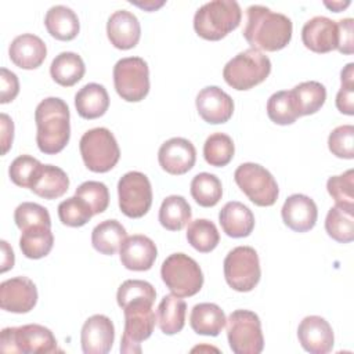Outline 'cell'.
Instances as JSON below:
<instances>
[{
  "label": "cell",
  "instance_id": "f6af8a7d",
  "mask_svg": "<svg viewBox=\"0 0 354 354\" xmlns=\"http://www.w3.org/2000/svg\"><path fill=\"white\" fill-rule=\"evenodd\" d=\"M76 196L82 198L88 203L94 214H100L106 210L109 205V191L104 183L100 181H84L75 192Z\"/></svg>",
  "mask_w": 354,
  "mask_h": 354
},
{
  "label": "cell",
  "instance_id": "681fc988",
  "mask_svg": "<svg viewBox=\"0 0 354 354\" xmlns=\"http://www.w3.org/2000/svg\"><path fill=\"white\" fill-rule=\"evenodd\" d=\"M337 29H339V43H337V51L342 54H353L354 51V19L353 18H344L337 21Z\"/></svg>",
  "mask_w": 354,
  "mask_h": 354
},
{
  "label": "cell",
  "instance_id": "4316f807",
  "mask_svg": "<svg viewBox=\"0 0 354 354\" xmlns=\"http://www.w3.org/2000/svg\"><path fill=\"white\" fill-rule=\"evenodd\" d=\"M225 322L224 311L214 303H199L191 310L189 325L198 335L217 336L225 326Z\"/></svg>",
  "mask_w": 354,
  "mask_h": 354
},
{
  "label": "cell",
  "instance_id": "8992f818",
  "mask_svg": "<svg viewBox=\"0 0 354 354\" xmlns=\"http://www.w3.org/2000/svg\"><path fill=\"white\" fill-rule=\"evenodd\" d=\"M160 277L169 290L178 297H191L203 285L199 264L185 253L170 254L160 267Z\"/></svg>",
  "mask_w": 354,
  "mask_h": 354
},
{
  "label": "cell",
  "instance_id": "30bf717a",
  "mask_svg": "<svg viewBox=\"0 0 354 354\" xmlns=\"http://www.w3.org/2000/svg\"><path fill=\"white\" fill-rule=\"evenodd\" d=\"M234 180L241 191L257 206H272L279 194L272 174L257 163H242L234 173Z\"/></svg>",
  "mask_w": 354,
  "mask_h": 354
},
{
  "label": "cell",
  "instance_id": "7bdbcfd3",
  "mask_svg": "<svg viewBox=\"0 0 354 354\" xmlns=\"http://www.w3.org/2000/svg\"><path fill=\"white\" fill-rule=\"evenodd\" d=\"M14 221L21 231L35 225L51 227L48 210L44 206L33 202H22L18 205L14 212Z\"/></svg>",
  "mask_w": 354,
  "mask_h": 354
},
{
  "label": "cell",
  "instance_id": "bcb514c9",
  "mask_svg": "<svg viewBox=\"0 0 354 354\" xmlns=\"http://www.w3.org/2000/svg\"><path fill=\"white\" fill-rule=\"evenodd\" d=\"M329 151L342 159L354 158V126L343 124L332 130L328 138Z\"/></svg>",
  "mask_w": 354,
  "mask_h": 354
},
{
  "label": "cell",
  "instance_id": "d590c367",
  "mask_svg": "<svg viewBox=\"0 0 354 354\" xmlns=\"http://www.w3.org/2000/svg\"><path fill=\"white\" fill-rule=\"evenodd\" d=\"M191 195L202 207H212L218 203L223 196L221 181L212 173H198L191 181Z\"/></svg>",
  "mask_w": 354,
  "mask_h": 354
},
{
  "label": "cell",
  "instance_id": "836d02e7",
  "mask_svg": "<svg viewBox=\"0 0 354 354\" xmlns=\"http://www.w3.org/2000/svg\"><path fill=\"white\" fill-rule=\"evenodd\" d=\"M192 212L184 196L170 195L163 199L159 209V223L169 231L183 230L191 220Z\"/></svg>",
  "mask_w": 354,
  "mask_h": 354
},
{
  "label": "cell",
  "instance_id": "7c38bea8",
  "mask_svg": "<svg viewBox=\"0 0 354 354\" xmlns=\"http://www.w3.org/2000/svg\"><path fill=\"white\" fill-rule=\"evenodd\" d=\"M116 93L127 102H138L149 93L148 64L140 57L119 59L113 66Z\"/></svg>",
  "mask_w": 354,
  "mask_h": 354
},
{
  "label": "cell",
  "instance_id": "5bb4252c",
  "mask_svg": "<svg viewBox=\"0 0 354 354\" xmlns=\"http://www.w3.org/2000/svg\"><path fill=\"white\" fill-rule=\"evenodd\" d=\"M37 303V289L28 277H14L0 283V306L4 311L25 314Z\"/></svg>",
  "mask_w": 354,
  "mask_h": 354
},
{
  "label": "cell",
  "instance_id": "4dcf8cb0",
  "mask_svg": "<svg viewBox=\"0 0 354 354\" xmlns=\"http://www.w3.org/2000/svg\"><path fill=\"white\" fill-rule=\"evenodd\" d=\"M86 66L80 55L72 51L59 53L50 65V75L59 86L71 87L84 75Z\"/></svg>",
  "mask_w": 354,
  "mask_h": 354
},
{
  "label": "cell",
  "instance_id": "d6a6232c",
  "mask_svg": "<svg viewBox=\"0 0 354 354\" xmlns=\"http://www.w3.org/2000/svg\"><path fill=\"white\" fill-rule=\"evenodd\" d=\"M54 245V235L51 227L35 225L22 231L19 238V248L22 254L28 259H41L50 253Z\"/></svg>",
  "mask_w": 354,
  "mask_h": 354
},
{
  "label": "cell",
  "instance_id": "5b68a950",
  "mask_svg": "<svg viewBox=\"0 0 354 354\" xmlns=\"http://www.w3.org/2000/svg\"><path fill=\"white\" fill-rule=\"evenodd\" d=\"M0 351L50 354L57 351V340L48 328L39 324L4 328L0 333Z\"/></svg>",
  "mask_w": 354,
  "mask_h": 354
},
{
  "label": "cell",
  "instance_id": "52a82bcc",
  "mask_svg": "<svg viewBox=\"0 0 354 354\" xmlns=\"http://www.w3.org/2000/svg\"><path fill=\"white\" fill-rule=\"evenodd\" d=\"M79 149L86 167L94 173L109 171L120 158L116 138L106 127L86 131L80 138Z\"/></svg>",
  "mask_w": 354,
  "mask_h": 354
},
{
  "label": "cell",
  "instance_id": "7a4b0ae2",
  "mask_svg": "<svg viewBox=\"0 0 354 354\" xmlns=\"http://www.w3.org/2000/svg\"><path fill=\"white\" fill-rule=\"evenodd\" d=\"M69 120V108L64 100L48 97L39 102L35 111L36 142L43 153L55 155L66 147L71 137Z\"/></svg>",
  "mask_w": 354,
  "mask_h": 354
},
{
  "label": "cell",
  "instance_id": "d4e9b609",
  "mask_svg": "<svg viewBox=\"0 0 354 354\" xmlns=\"http://www.w3.org/2000/svg\"><path fill=\"white\" fill-rule=\"evenodd\" d=\"M75 106L83 119H97L108 111V91L102 84L87 83L76 93Z\"/></svg>",
  "mask_w": 354,
  "mask_h": 354
},
{
  "label": "cell",
  "instance_id": "f907efd6",
  "mask_svg": "<svg viewBox=\"0 0 354 354\" xmlns=\"http://www.w3.org/2000/svg\"><path fill=\"white\" fill-rule=\"evenodd\" d=\"M0 123H1V152L6 155L8 149L12 145V138H14V123L12 119L7 113L0 115Z\"/></svg>",
  "mask_w": 354,
  "mask_h": 354
},
{
  "label": "cell",
  "instance_id": "ab89813d",
  "mask_svg": "<svg viewBox=\"0 0 354 354\" xmlns=\"http://www.w3.org/2000/svg\"><path fill=\"white\" fill-rule=\"evenodd\" d=\"M267 115L274 123L281 126L295 123L299 115L293 106L290 91L282 90L274 93L267 101Z\"/></svg>",
  "mask_w": 354,
  "mask_h": 354
},
{
  "label": "cell",
  "instance_id": "b9f144b4",
  "mask_svg": "<svg viewBox=\"0 0 354 354\" xmlns=\"http://www.w3.org/2000/svg\"><path fill=\"white\" fill-rule=\"evenodd\" d=\"M41 166L43 163H40L36 158L30 155H21L11 162L8 174L15 185L30 189Z\"/></svg>",
  "mask_w": 354,
  "mask_h": 354
},
{
  "label": "cell",
  "instance_id": "f1b7e54d",
  "mask_svg": "<svg viewBox=\"0 0 354 354\" xmlns=\"http://www.w3.org/2000/svg\"><path fill=\"white\" fill-rule=\"evenodd\" d=\"M289 91L299 118L315 113L321 109L326 100L325 86L315 80L303 82Z\"/></svg>",
  "mask_w": 354,
  "mask_h": 354
},
{
  "label": "cell",
  "instance_id": "f35d334b",
  "mask_svg": "<svg viewBox=\"0 0 354 354\" xmlns=\"http://www.w3.org/2000/svg\"><path fill=\"white\" fill-rule=\"evenodd\" d=\"M94 216L91 207L79 196H71L58 205V217L64 225L82 227Z\"/></svg>",
  "mask_w": 354,
  "mask_h": 354
},
{
  "label": "cell",
  "instance_id": "2e32d148",
  "mask_svg": "<svg viewBox=\"0 0 354 354\" xmlns=\"http://www.w3.org/2000/svg\"><path fill=\"white\" fill-rule=\"evenodd\" d=\"M113 340L115 326L106 315L95 314L84 321L80 332L84 354H106L111 351Z\"/></svg>",
  "mask_w": 354,
  "mask_h": 354
},
{
  "label": "cell",
  "instance_id": "3957f363",
  "mask_svg": "<svg viewBox=\"0 0 354 354\" xmlns=\"http://www.w3.org/2000/svg\"><path fill=\"white\" fill-rule=\"evenodd\" d=\"M241 7L234 0H213L199 7L194 15V29L202 39L220 40L239 26Z\"/></svg>",
  "mask_w": 354,
  "mask_h": 354
},
{
  "label": "cell",
  "instance_id": "db71d44e",
  "mask_svg": "<svg viewBox=\"0 0 354 354\" xmlns=\"http://www.w3.org/2000/svg\"><path fill=\"white\" fill-rule=\"evenodd\" d=\"M131 4H136L144 10H148V11H152V10H156L158 7L163 6L165 1H159V3H153V1H147V3H137V1H131Z\"/></svg>",
  "mask_w": 354,
  "mask_h": 354
},
{
  "label": "cell",
  "instance_id": "e0dca14e",
  "mask_svg": "<svg viewBox=\"0 0 354 354\" xmlns=\"http://www.w3.org/2000/svg\"><path fill=\"white\" fill-rule=\"evenodd\" d=\"M297 337L301 347L310 354H326L335 343L332 326L319 315L304 317L299 324Z\"/></svg>",
  "mask_w": 354,
  "mask_h": 354
},
{
  "label": "cell",
  "instance_id": "816d5d0a",
  "mask_svg": "<svg viewBox=\"0 0 354 354\" xmlns=\"http://www.w3.org/2000/svg\"><path fill=\"white\" fill-rule=\"evenodd\" d=\"M1 272L8 271L14 267V252L6 241H1Z\"/></svg>",
  "mask_w": 354,
  "mask_h": 354
},
{
  "label": "cell",
  "instance_id": "74e56055",
  "mask_svg": "<svg viewBox=\"0 0 354 354\" xmlns=\"http://www.w3.org/2000/svg\"><path fill=\"white\" fill-rule=\"evenodd\" d=\"M235 147L232 138L224 133L210 134L203 145L205 160L214 167H223L228 165L234 158Z\"/></svg>",
  "mask_w": 354,
  "mask_h": 354
},
{
  "label": "cell",
  "instance_id": "277c9868",
  "mask_svg": "<svg viewBox=\"0 0 354 354\" xmlns=\"http://www.w3.org/2000/svg\"><path fill=\"white\" fill-rule=\"evenodd\" d=\"M271 72V61L260 50L248 48L231 58L224 69L223 77L235 90H249L264 82Z\"/></svg>",
  "mask_w": 354,
  "mask_h": 354
},
{
  "label": "cell",
  "instance_id": "8d00e7d4",
  "mask_svg": "<svg viewBox=\"0 0 354 354\" xmlns=\"http://www.w3.org/2000/svg\"><path fill=\"white\" fill-rule=\"evenodd\" d=\"M188 243L201 253L212 252L220 242V234L213 221L207 218H196L187 228Z\"/></svg>",
  "mask_w": 354,
  "mask_h": 354
},
{
  "label": "cell",
  "instance_id": "9c48e42d",
  "mask_svg": "<svg viewBox=\"0 0 354 354\" xmlns=\"http://www.w3.org/2000/svg\"><path fill=\"white\" fill-rule=\"evenodd\" d=\"M152 304L153 301L149 300H136L122 308L124 314V329L120 342L122 353H141V342L152 335L156 322Z\"/></svg>",
  "mask_w": 354,
  "mask_h": 354
},
{
  "label": "cell",
  "instance_id": "ee69618b",
  "mask_svg": "<svg viewBox=\"0 0 354 354\" xmlns=\"http://www.w3.org/2000/svg\"><path fill=\"white\" fill-rule=\"evenodd\" d=\"M156 297V292L155 288L147 282V281H141V279H127L124 281L116 293V300L120 308H123L127 303L130 301H136V300H149V301H155Z\"/></svg>",
  "mask_w": 354,
  "mask_h": 354
},
{
  "label": "cell",
  "instance_id": "44dd1931",
  "mask_svg": "<svg viewBox=\"0 0 354 354\" xmlns=\"http://www.w3.org/2000/svg\"><path fill=\"white\" fill-rule=\"evenodd\" d=\"M282 220L285 225L296 232L310 231L318 217V209L315 202L303 194H293L286 198L281 209Z\"/></svg>",
  "mask_w": 354,
  "mask_h": 354
},
{
  "label": "cell",
  "instance_id": "603a6c76",
  "mask_svg": "<svg viewBox=\"0 0 354 354\" xmlns=\"http://www.w3.org/2000/svg\"><path fill=\"white\" fill-rule=\"evenodd\" d=\"M8 55L10 59L21 69H36L44 62L47 47L39 36L22 33L11 41Z\"/></svg>",
  "mask_w": 354,
  "mask_h": 354
},
{
  "label": "cell",
  "instance_id": "484cf974",
  "mask_svg": "<svg viewBox=\"0 0 354 354\" xmlns=\"http://www.w3.org/2000/svg\"><path fill=\"white\" fill-rule=\"evenodd\" d=\"M44 25L47 32L57 40L68 41L77 36L80 24L76 12L66 6H53L46 17Z\"/></svg>",
  "mask_w": 354,
  "mask_h": 354
},
{
  "label": "cell",
  "instance_id": "6da1fadb",
  "mask_svg": "<svg viewBox=\"0 0 354 354\" xmlns=\"http://www.w3.org/2000/svg\"><path fill=\"white\" fill-rule=\"evenodd\" d=\"M243 37L256 50L278 51L285 48L290 39L293 25L285 14L274 12L266 6H250L246 10Z\"/></svg>",
  "mask_w": 354,
  "mask_h": 354
},
{
  "label": "cell",
  "instance_id": "ffe728a7",
  "mask_svg": "<svg viewBox=\"0 0 354 354\" xmlns=\"http://www.w3.org/2000/svg\"><path fill=\"white\" fill-rule=\"evenodd\" d=\"M122 264L131 271H147L149 270L158 256V249L153 241L145 235L126 236L120 249Z\"/></svg>",
  "mask_w": 354,
  "mask_h": 354
},
{
  "label": "cell",
  "instance_id": "8fae6325",
  "mask_svg": "<svg viewBox=\"0 0 354 354\" xmlns=\"http://www.w3.org/2000/svg\"><path fill=\"white\" fill-rule=\"evenodd\" d=\"M261 277L257 252L250 246H236L224 259V278L236 292H250Z\"/></svg>",
  "mask_w": 354,
  "mask_h": 354
},
{
  "label": "cell",
  "instance_id": "d6986e66",
  "mask_svg": "<svg viewBox=\"0 0 354 354\" xmlns=\"http://www.w3.org/2000/svg\"><path fill=\"white\" fill-rule=\"evenodd\" d=\"M301 40L308 50L318 54L336 50L339 43L337 22L321 15L314 17L303 25Z\"/></svg>",
  "mask_w": 354,
  "mask_h": 354
},
{
  "label": "cell",
  "instance_id": "7402d4cb",
  "mask_svg": "<svg viewBox=\"0 0 354 354\" xmlns=\"http://www.w3.org/2000/svg\"><path fill=\"white\" fill-rule=\"evenodd\" d=\"M106 35L111 44L119 50H130L137 46L141 26L137 17L127 10H118L108 18Z\"/></svg>",
  "mask_w": 354,
  "mask_h": 354
},
{
  "label": "cell",
  "instance_id": "ba28073f",
  "mask_svg": "<svg viewBox=\"0 0 354 354\" xmlns=\"http://www.w3.org/2000/svg\"><path fill=\"white\" fill-rule=\"evenodd\" d=\"M227 339L235 354H259L264 348L261 322L256 313L235 310L227 322Z\"/></svg>",
  "mask_w": 354,
  "mask_h": 354
},
{
  "label": "cell",
  "instance_id": "83f0119b",
  "mask_svg": "<svg viewBox=\"0 0 354 354\" xmlns=\"http://www.w3.org/2000/svg\"><path fill=\"white\" fill-rule=\"evenodd\" d=\"M69 187L66 173L54 165H43L33 180L30 189L44 199H57L62 196Z\"/></svg>",
  "mask_w": 354,
  "mask_h": 354
},
{
  "label": "cell",
  "instance_id": "9a60e30c",
  "mask_svg": "<svg viewBox=\"0 0 354 354\" xmlns=\"http://www.w3.org/2000/svg\"><path fill=\"white\" fill-rule=\"evenodd\" d=\"M158 160L160 167L169 174L181 176L194 167L196 149L187 138L173 137L160 145Z\"/></svg>",
  "mask_w": 354,
  "mask_h": 354
},
{
  "label": "cell",
  "instance_id": "7dc6e473",
  "mask_svg": "<svg viewBox=\"0 0 354 354\" xmlns=\"http://www.w3.org/2000/svg\"><path fill=\"white\" fill-rule=\"evenodd\" d=\"M342 87L336 95V106L344 115H354V64L350 62L340 72Z\"/></svg>",
  "mask_w": 354,
  "mask_h": 354
},
{
  "label": "cell",
  "instance_id": "1f68e13d",
  "mask_svg": "<svg viewBox=\"0 0 354 354\" xmlns=\"http://www.w3.org/2000/svg\"><path fill=\"white\" fill-rule=\"evenodd\" d=\"M126 236V230L118 220H104L94 227L91 245L97 252L112 256L120 249Z\"/></svg>",
  "mask_w": 354,
  "mask_h": 354
},
{
  "label": "cell",
  "instance_id": "f5cc1de1",
  "mask_svg": "<svg viewBox=\"0 0 354 354\" xmlns=\"http://www.w3.org/2000/svg\"><path fill=\"white\" fill-rule=\"evenodd\" d=\"M324 4H325L329 10L335 11V12H340V11L344 10L347 6H350V1H348V0H347V1H332V3L324 1Z\"/></svg>",
  "mask_w": 354,
  "mask_h": 354
},
{
  "label": "cell",
  "instance_id": "60d3db41",
  "mask_svg": "<svg viewBox=\"0 0 354 354\" xmlns=\"http://www.w3.org/2000/svg\"><path fill=\"white\" fill-rule=\"evenodd\" d=\"M326 189L337 206L354 207V170L332 176L326 181Z\"/></svg>",
  "mask_w": 354,
  "mask_h": 354
},
{
  "label": "cell",
  "instance_id": "f546056e",
  "mask_svg": "<svg viewBox=\"0 0 354 354\" xmlns=\"http://www.w3.org/2000/svg\"><path fill=\"white\" fill-rule=\"evenodd\" d=\"M187 303L176 295H166L156 311V321L165 335L178 333L185 324Z\"/></svg>",
  "mask_w": 354,
  "mask_h": 354
},
{
  "label": "cell",
  "instance_id": "e575fe53",
  "mask_svg": "<svg viewBox=\"0 0 354 354\" xmlns=\"http://www.w3.org/2000/svg\"><path fill=\"white\" fill-rule=\"evenodd\" d=\"M325 230L336 242H351L354 239V207L337 205L330 207L325 218Z\"/></svg>",
  "mask_w": 354,
  "mask_h": 354
},
{
  "label": "cell",
  "instance_id": "cb8c5ba5",
  "mask_svg": "<svg viewBox=\"0 0 354 354\" xmlns=\"http://www.w3.org/2000/svg\"><path fill=\"white\" fill-rule=\"evenodd\" d=\"M218 221L223 231L231 238H245L254 228V216L252 210L236 201L227 202L218 213Z\"/></svg>",
  "mask_w": 354,
  "mask_h": 354
},
{
  "label": "cell",
  "instance_id": "4fadbf2b",
  "mask_svg": "<svg viewBox=\"0 0 354 354\" xmlns=\"http://www.w3.org/2000/svg\"><path fill=\"white\" fill-rule=\"evenodd\" d=\"M119 207L130 218H140L152 205V187L141 171H129L118 183Z\"/></svg>",
  "mask_w": 354,
  "mask_h": 354
},
{
  "label": "cell",
  "instance_id": "ac0fdd59",
  "mask_svg": "<svg viewBox=\"0 0 354 354\" xmlns=\"http://www.w3.org/2000/svg\"><path fill=\"white\" fill-rule=\"evenodd\" d=\"M195 104L199 116L210 124L225 123L234 113L232 98L217 86L202 88L196 95Z\"/></svg>",
  "mask_w": 354,
  "mask_h": 354
},
{
  "label": "cell",
  "instance_id": "c3c4849f",
  "mask_svg": "<svg viewBox=\"0 0 354 354\" xmlns=\"http://www.w3.org/2000/svg\"><path fill=\"white\" fill-rule=\"evenodd\" d=\"M0 82H1V94H0V102L7 104L11 102L19 93V82L14 72L8 71L7 68L0 69Z\"/></svg>",
  "mask_w": 354,
  "mask_h": 354
}]
</instances>
